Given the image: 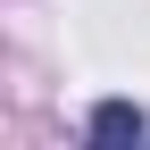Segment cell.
<instances>
[{"label": "cell", "instance_id": "obj_1", "mask_svg": "<svg viewBox=\"0 0 150 150\" xmlns=\"http://www.w3.org/2000/svg\"><path fill=\"white\" fill-rule=\"evenodd\" d=\"M142 134H150L142 108H125V100H108L100 117H92V142H108V150H117V142H142Z\"/></svg>", "mask_w": 150, "mask_h": 150}]
</instances>
